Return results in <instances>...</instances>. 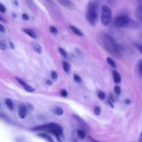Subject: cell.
Returning <instances> with one entry per match:
<instances>
[{"mask_svg":"<svg viewBox=\"0 0 142 142\" xmlns=\"http://www.w3.org/2000/svg\"><path fill=\"white\" fill-rule=\"evenodd\" d=\"M125 102H126V103L127 104H129L130 103V101H129V100H128V99L126 100V101H125Z\"/></svg>","mask_w":142,"mask_h":142,"instance_id":"cell-39","label":"cell"},{"mask_svg":"<svg viewBox=\"0 0 142 142\" xmlns=\"http://www.w3.org/2000/svg\"><path fill=\"white\" fill-rule=\"evenodd\" d=\"M107 62L111 67H113V68H116V67H117L116 64L115 62V61H114L111 58L108 57L107 58Z\"/></svg>","mask_w":142,"mask_h":142,"instance_id":"cell-15","label":"cell"},{"mask_svg":"<svg viewBox=\"0 0 142 142\" xmlns=\"http://www.w3.org/2000/svg\"><path fill=\"white\" fill-rule=\"evenodd\" d=\"M138 141H140V142H142V131L141 132V133H140V134L139 135V138Z\"/></svg>","mask_w":142,"mask_h":142,"instance_id":"cell-37","label":"cell"},{"mask_svg":"<svg viewBox=\"0 0 142 142\" xmlns=\"http://www.w3.org/2000/svg\"><path fill=\"white\" fill-rule=\"evenodd\" d=\"M99 2L98 0H91L88 2L86 12V18L91 25H95L98 18Z\"/></svg>","mask_w":142,"mask_h":142,"instance_id":"cell-1","label":"cell"},{"mask_svg":"<svg viewBox=\"0 0 142 142\" xmlns=\"http://www.w3.org/2000/svg\"><path fill=\"white\" fill-rule=\"evenodd\" d=\"M98 96L99 98V99H104L105 97V94L103 92H101V91H100L98 92Z\"/></svg>","mask_w":142,"mask_h":142,"instance_id":"cell-25","label":"cell"},{"mask_svg":"<svg viewBox=\"0 0 142 142\" xmlns=\"http://www.w3.org/2000/svg\"><path fill=\"white\" fill-rule=\"evenodd\" d=\"M135 46L136 48H137L139 52L141 53L142 54V44H139V43H138V44H135Z\"/></svg>","mask_w":142,"mask_h":142,"instance_id":"cell-27","label":"cell"},{"mask_svg":"<svg viewBox=\"0 0 142 142\" xmlns=\"http://www.w3.org/2000/svg\"><path fill=\"white\" fill-rule=\"evenodd\" d=\"M23 31L26 33L27 35L30 36L31 37L33 38H36V37H37V35H36V33H35L34 31L31 29H23Z\"/></svg>","mask_w":142,"mask_h":142,"instance_id":"cell-11","label":"cell"},{"mask_svg":"<svg viewBox=\"0 0 142 142\" xmlns=\"http://www.w3.org/2000/svg\"><path fill=\"white\" fill-rule=\"evenodd\" d=\"M57 1L60 3V4L63 6L64 7L70 8L72 6V2L70 0H57Z\"/></svg>","mask_w":142,"mask_h":142,"instance_id":"cell-9","label":"cell"},{"mask_svg":"<svg viewBox=\"0 0 142 142\" xmlns=\"http://www.w3.org/2000/svg\"><path fill=\"white\" fill-rule=\"evenodd\" d=\"M114 92L117 96H119L121 93V89L118 86H116L114 89Z\"/></svg>","mask_w":142,"mask_h":142,"instance_id":"cell-20","label":"cell"},{"mask_svg":"<svg viewBox=\"0 0 142 142\" xmlns=\"http://www.w3.org/2000/svg\"><path fill=\"white\" fill-rule=\"evenodd\" d=\"M58 77L57 73L55 71H52L51 73V78L53 79H57Z\"/></svg>","mask_w":142,"mask_h":142,"instance_id":"cell-28","label":"cell"},{"mask_svg":"<svg viewBox=\"0 0 142 142\" xmlns=\"http://www.w3.org/2000/svg\"><path fill=\"white\" fill-rule=\"evenodd\" d=\"M16 79L17 80V81L21 86H23L24 88L26 91H29V92H33V91H35L34 88L32 87L31 86H30L29 84H27L26 83H25L24 82H23V80H21L20 78H18V77H16Z\"/></svg>","mask_w":142,"mask_h":142,"instance_id":"cell-7","label":"cell"},{"mask_svg":"<svg viewBox=\"0 0 142 142\" xmlns=\"http://www.w3.org/2000/svg\"><path fill=\"white\" fill-rule=\"evenodd\" d=\"M70 28H71V29L72 30V31H73L76 35H77L78 36H83V33L81 31H80V30H79L78 29H77V27H74V26H71Z\"/></svg>","mask_w":142,"mask_h":142,"instance_id":"cell-13","label":"cell"},{"mask_svg":"<svg viewBox=\"0 0 142 142\" xmlns=\"http://www.w3.org/2000/svg\"><path fill=\"white\" fill-rule=\"evenodd\" d=\"M0 31L2 33H4L5 32V29L3 25L0 24Z\"/></svg>","mask_w":142,"mask_h":142,"instance_id":"cell-32","label":"cell"},{"mask_svg":"<svg viewBox=\"0 0 142 142\" xmlns=\"http://www.w3.org/2000/svg\"><path fill=\"white\" fill-rule=\"evenodd\" d=\"M38 136H39V137H40L44 139H45L46 140L48 141H49V142L53 141V140L52 139L51 137H50L49 135H48L46 134H44V133H40V134H38Z\"/></svg>","mask_w":142,"mask_h":142,"instance_id":"cell-12","label":"cell"},{"mask_svg":"<svg viewBox=\"0 0 142 142\" xmlns=\"http://www.w3.org/2000/svg\"><path fill=\"white\" fill-rule=\"evenodd\" d=\"M74 79L75 80V82H77V83H80L82 82L81 78H80L78 75H77V74H75L74 76Z\"/></svg>","mask_w":142,"mask_h":142,"instance_id":"cell-22","label":"cell"},{"mask_svg":"<svg viewBox=\"0 0 142 142\" xmlns=\"http://www.w3.org/2000/svg\"><path fill=\"white\" fill-rule=\"evenodd\" d=\"M5 103L7 105L8 108H9L10 110H12L13 108V102H12V101H11V100L9 98H6V99H5Z\"/></svg>","mask_w":142,"mask_h":142,"instance_id":"cell-14","label":"cell"},{"mask_svg":"<svg viewBox=\"0 0 142 142\" xmlns=\"http://www.w3.org/2000/svg\"><path fill=\"white\" fill-rule=\"evenodd\" d=\"M52 83V82L51 81V80H47V84H48V85H51Z\"/></svg>","mask_w":142,"mask_h":142,"instance_id":"cell-38","label":"cell"},{"mask_svg":"<svg viewBox=\"0 0 142 142\" xmlns=\"http://www.w3.org/2000/svg\"><path fill=\"white\" fill-rule=\"evenodd\" d=\"M103 44L105 49L110 54L117 57L121 56V49L116 40L112 36L105 34L103 38Z\"/></svg>","mask_w":142,"mask_h":142,"instance_id":"cell-2","label":"cell"},{"mask_svg":"<svg viewBox=\"0 0 142 142\" xmlns=\"http://www.w3.org/2000/svg\"><path fill=\"white\" fill-rule=\"evenodd\" d=\"M33 131H48L53 133L57 137L58 140H60V138L63 135L62 128L60 125L55 123H51L47 124H44L43 126H37L32 128Z\"/></svg>","mask_w":142,"mask_h":142,"instance_id":"cell-4","label":"cell"},{"mask_svg":"<svg viewBox=\"0 0 142 142\" xmlns=\"http://www.w3.org/2000/svg\"><path fill=\"white\" fill-rule=\"evenodd\" d=\"M6 9L5 6L0 3V11L2 13H5L6 12Z\"/></svg>","mask_w":142,"mask_h":142,"instance_id":"cell-29","label":"cell"},{"mask_svg":"<svg viewBox=\"0 0 142 142\" xmlns=\"http://www.w3.org/2000/svg\"><path fill=\"white\" fill-rule=\"evenodd\" d=\"M113 79L114 81L117 84H119L121 82V74L117 71H113Z\"/></svg>","mask_w":142,"mask_h":142,"instance_id":"cell-10","label":"cell"},{"mask_svg":"<svg viewBox=\"0 0 142 142\" xmlns=\"http://www.w3.org/2000/svg\"><path fill=\"white\" fill-rule=\"evenodd\" d=\"M49 30L52 33H54V34H56L58 32V30L54 26H50L49 27Z\"/></svg>","mask_w":142,"mask_h":142,"instance_id":"cell-24","label":"cell"},{"mask_svg":"<svg viewBox=\"0 0 142 142\" xmlns=\"http://www.w3.org/2000/svg\"><path fill=\"white\" fill-rule=\"evenodd\" d=\"M101 108H100L99 106L96 107L94 109V113L97 116H99L100 114H101Z\"/></svg>","mask_w":142,"mask_h":142,"instance_id":"cell-21","label":"cell"},{"mask_svg":"<svg viewBox=\"0 0 142 142\" xmlns=\"http://www.w3.org/2000/svg\"><path fill=\"white\" fill-rule=\"evenodd\" d=\"M114 23L117 27L132 29H138L140 28V25L137 21L126 15H121L117 17L115 19Z\"/></svg>","mask_w":142,"mask_h":142,"instance_id":"cell-3","label":"cell"},{"mask_svg":"<svg viewBox=\"0 0 142 142\" xmlns=\"http://www.w3.org/2000/svg\"><path fill=\"white\" fill-rule=\"evenodd\" d=\"M62 66L64 71L66 72H68L69 70V69H70V66H69V65L67 62H65V61L62 63Z\"/></svg>","mask_w":142,"mask_h":142,"instance_id":"cell-17","label":"cell"},{"mask_svg":"<svg viewBox=\"0 0 142 142\" xmlns=\"http://www.w3.org/2000/svg\"><path fill=\"white\" fill-rule=\"evenodd\" d=\"M138 1H139V2H141V1H142V0H138Z\"/></svg>","mask_w":142,"mask_h":142,"instance_id":"cell-41","label":"cell"},{"mask_svg":"<svg viewBox=\"0 0 142 142\" xmlns=\"http://www.w3.org/2000/svg\"><path fill=\"white\" fill-rule=\"evenodd\" d=\"M15 4L16 5V6H18V3L17 1H15Z\"/></svg>","mask_w":142,"mask_h":142,"instance_id":"cell-40","label":"cell"},{"mask_svg":"<svg viewBox=\"0 0 142 142\" xmlns=\"http://www.w3.org/2000/svg\"><path fill=\"white\" fill-rule=\"evenodd\" d=\"M28 107H29V109L30 110H32L33 109V106L32 105V104H28Z\"/></svg>","mask_w":142,"mask_h":142,"instance_id":"cell-34","label":"cell"},{"mask_svg":"<svg viewBox=\"0 0 142 142\" xmlns=\"http://www.w3.org/2000/svg\"><path fill=\"white\" fill-rule=\"evenodd\" d=\"M10 45L11 48H12V49L15 48V46H14L13 43L12 42H10Z\"/></svg>","mask_w":142,"mask_h":142,"instance_id":"cell-36","label":"cell"},{"mask_svg":"<svg viewBox=\"0 0 142 142\" xmlns=\"http://www.w3.org/2000/svg\"><path fill=\"white\" fill-rule=\"evenodd\" d=\"M27 110V107L26 105L23 104L19 105L18 108V116L19 118L21 119L24 118L26 117Z\"/></svg>","mask_w":142,"mask_h":142,"instance_id":"cell-6","label":"cell"},{"mask_svg":"<svg viewBox=\"0 0 142 142\" xmlns=\"http://www.w3.org/2000/svg\"><path fill=\"white\" fill-rule=\"evenodd\" d=\"M0 48H1L2 49H5L6 47L5 44H2V43H0Z\"/></svg>","mask_w":142,"mask_h":142,"instance_id":"cell-35","label":"cell"},{"mask_svg":"<svg viewBox=\"0 0 142 142\" xmlns=\"http://www.w3.org/2000/svg\"><path fill=\"white\" fill-rule=\"evenodd\" d=\"M22 18H23V19H24V20H26V21H28L29 19V16H28L27 14L26 13H24L22 15Z\"/></svg>","mask_w":142,"mask_h":142,"instance_id":"cell-31","label":"cell"},{"mask_svg":"<svg viewBox=\"0 0 142 142\" xmlns=\"http://www.w3.org/2000/svg\"><path fill=\"white\" fill-rule=\"evenodd\" d=\"M34 50L38 54H41L42 52V48L38 44H36L34 46Z\"/></svg>","mask_w":142,"mask_h":142,"instance_id":"cell-16","label":"cell"},{"mask_svg":"<svg viewBox=\"0 0 142 142\" xmlns=\"http://www.w3.org/2000/svg\"><path fill=\"white\" fill-rule=\"evenodd\" d=\"M135 15L139 20L142 21V1L139 2L136 8Z\"/></svg>","mask_w":142,"mask_h":142,"instance_id":"cell-8","label":"cell"},{"mask_svg":"<svg viewBox=\"0 0 142 142\" xmlns=\"http://www.w3.org/2000/svg\"><path fill=\"white\" fill-rule=\"evenodd\" d=\"M59 52H60V53H61V54L62 55L63 57H64L65 58L67 57V55L66 52L63 48H59Z\"/></svg>","mask_w":142,"mask_h":142,"instance_id":"cell-23","label":"cell"},{"mask_svg":"<svg viewBox=\"0 0 142 142\" xmlns=\"http://www.w3.org/2000/svg\"><path fill=\"white\" fill-rule=\"evenodd\" d=\"M0 21L4 22H5V23H6V22H7L6 19L5 18L3 17H2L1 15H0Z\"/></svg>","mask_w":142,"mask_h":142,"instance_id":"cell-33","label":"cell"},{"mask_svg":"<svg viewBox=\"0 0 142 142\" xmlns=\"http://www.w3.org/2000/svg\"><path fill=\"white\" fill-rule=\"evenodd\" d=\"M61 95L62 96V97H67V95H68L67 92V91L65 90H63L62 91H61Z\"/></svg>","mask_w":142,"mask_h":142,"instance_id":"cell-30","label":"cell"},{"mask_svg":"<svg viewBox=\"0 0 142 142\" xmlns=\"http://www.w3.org/2000/svg\"><path fill=\"white\" fill-rule=\"evenodd\" d=\"M138 68L139 71L140 73L141 74V76H142V60L139 61L138 62Z\"/></svg>","mask_w":142,"mask_h":142,"instance_id":"cell-26","label":"cell"},{"mask_svg":"<svg viewBox=\"0 0 142 142\" xmlns=\"http://www.w3.org/2000/svg\"><path fill=\"white\" fill-rule=\"evenodd\" d=\"M77 135L78 137L80 139H83L85 138V133L82 130H77Z\"/></svg>","mask_w":142,"mask_h":142,"instance_id":"cell-18","label":"cell"},{"mask_svg":"<svg viewBox=\"0 0 142 142\" xmlns=\"http://www.w3.org/2000/svg\"><path fill=\"white\" fill-rule=\"evenodd\" d=\"M54 113L56 114L58 116H61L63 115V110L62 109V108L61 107H57L56 108H55V109L54 110Z\"/></svg>","mask_w":142,"mask_h":142,"instance_id":"cell-19","label":"cell"},{"mask_svg":"<svg viewBox=\"0 0 142 142\" xmlns=\"http://www.w3.org/2000/svg\"><path fill=\"white\" fill-rule=\"evenodd\" d=\"M112 14L110 8L107 6L104 5L102 6L101 10V20L102 23L104 26H107L112 20Z\"/></svg>","mask_w":142,"mask_h":142,"instance_id":"cell-5","label":"cell"}]
</instances>
